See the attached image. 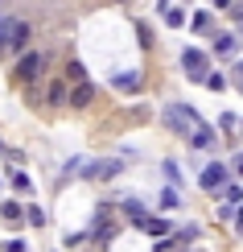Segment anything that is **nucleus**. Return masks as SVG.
<instances>
[{
	"label": "nucleus",
	"mask_w": 243,
	"mask_h": 252,
	"mask_svg": "<svg viewBox=\"0 0 243 252\" xmlns=\"http://www.w3.org/2000/svg\"><path fill=\"white\" fill-rule=\"evenodd\" d=\"M165 124L177 136H194V128H202V116H198L194 108H186V103H169L165 108Z\"/></svg>",
	"instance_id": "obj_1"
},
{
	"label": "nucleus",
	"mask_w": 243,
	"mask_h": 252,
	"mask_svg": "<svg viewBox=\"0 0 243 252\" xmlns=\"http://www.w3.org/2000/svg\"><path fill=\"white\" fill-rule=\"evenodd\" d=\"M41 75H46V58L41 54H25L17 62V83H37Z\"/></svg>",
	"instance_id": "obj_2"
},
{
	"label": "nucleus",
	"mask_w": 243,
	"mask_h": 252,
	"mask_svg": "<svg viewBox=\"0 0 243 252\" xmlns=\"http://www.w3.org/2000/svg\"><path fill=\"white\" fill-rule=\"evenodd\" d=\"M182 62H186V75L194 79V83H202V79L210 75V58L202 54V50H186V54H182Z\"/></svg>",
	"instance_id": "obj_3"
},
{
	"label": "nucleus",
	"mask_w": 243,
	"mask_h": 252,
	"mask_svg": "<svg viewBox=\"0 0 243 252\" xmlns=\"http://www.w3.org/2000/svg\"><path fill=\"white\" fill-rule=\"evenodd\" d=\"M95 99V87L91 83H75V91H66V103H75V108H87Z\"/></svg>",
	"instance_id": "obj_4"
},
{
	"label": "nucleus",
	"mask_w": 243,
	"mask_h": 252,
	"mask_svg": "<svg viewBox=\"0 0 243 252\" xmlns=\"http://www.w3.org/2000/svg\"><path fill=\"white\" fill-rule=\"evenodd\" d=\"M223 182H227V165H206L202 170V186L206 190H218Z\"/></svg>",
	"instance_id": "obj_5"
},
{
	"label": "nucleus",
	"mask_w": 243,
	"mask_h": 252,
	"mask_svg": "<svg viewBox=\"0 0 243 252\" xmlns=\"http://www.w3.org/2000/svg\"><path fill=\"white\" fill-rule=\"evenodd\" d=\"M189 141H194L198 149H215V132H210L206 124H202V128H194V136H189Z\"/></svg>",
	"instance_id": "obj_6"
},
{
	"label": "nucleus",
	"mask_w": 243,
	"mask_h": 252,
	"mask_svg": "<svg viewBox=\"0 0 243 252\" xmlns=\"http://www.w3.org/2000/svg\"><path fill=\"white\" fill-rule=\"evenodd\" d=\"M120 170H124L120 161H108V165H91L87 174H91V178H111V174H120Z\"/></svg>",
	"instance_id": "obj_7"
},
{
	"label": "nucleus",
	"mask_w": 243,
	"mask_h": 252,
	"mask_svg": "<svg viewBox=\"0 0 243 252\" xmlns=\"http://www.w3.org/2000/svg\"><path fill=\"white\" fill-rule=\"evenodd\" d=\"M144 232H149V236H169V232H173V223H165V219H149Z\"/></svg>",
	"instance_id": "obj_8"
},
{
	"label": "nucleus",
	"mask_w": 243,
	"mask_h": 252,
	"mask_svg": "<svg viewBox=\"0 0 243 252\" xmlns=\"http://www.w3.org/2000/svg\"><path fill=\"white\" fill-rule=\"evenodd\" d=\"M115 87L120 91H140V75H115Z\"/></svg>",
	"instance_id": "obj_9"
},
{
	"label": "nucleus",
	"mask_w": 243,
	"mask_h": 252,
	"mask_svg": "<svg viewBox=\"0 0 243 252\" xmlns=\"http://www.w3.org/2000/svg\"><path fill=\"white\" fill-rule=\"evenodd\" d=\"M194 29H198V33H215V21H210V13H198V17H194Z\"/></svg>",
	"instance_id": "obj_10"
},
{
	"label": "nucleus",
	"mask_w": 243,
	"mask_h": 252,
	"mask_svg": "<svg viewBox=\"0 0 243 252\" xmlns=\"http://www.w3.org/2000/svg\"><path fill=\"white\" fill-rule=\"evenodd\" d=\"M161 13H165L169 25H182V8H177V4H161Z\"/></svg>",
	"instance_id": "obj_11"
},
{
	"label": "nucleus",
	"mask_w": 243,
	"mask_h": 252,
	"mask_svg": "<svg viewBox=\"0 0 243 252\" xmlns=\"http://www.w3.org/2000/svg\"><path fill=\"white\" fill-rule=\"evenodd\" d=\"M215 46H218V54H231V50L239 46V37H231V33H223V37L215 41Z\"/></svg>",
	"instance_id": "obj_12"
},
{
	"label": "nucleus",
	"mask_w": 243,
	"mask_h": 252,
	"mask_svg": "<svg viewBox=\"0 0 243 252\" xmlns=\"http://www.w3.org/2000/svg\"><path fill=\"white\" fill-rule=\"evenodd\" d=\"M66 79H75V83H87V75H82V62H66Z\"/></svg>",
	"instance_id": "obj_13"
},
{
	"label": "nucleus",
	"mask_w": 243,
	"mask_h": 252,
	"mask_svg": "<svg viewBox=\"0 0 243 252\" xmlns=\"http://www.w3.org/2000/svg\"><path fill=\"white\" fill-rule=\"evenodd\" d=\"M50 103H66V87H62V83L50 87Z\"/></svg>",
	"instance_id": "obj_14"
},
{
	"label": "nucleus",
	"mask_w": 243,
	"mask_h": 252,
	"mask_svg": "<svg viewBox=\"0 0 243 252\" xmlns=\"http://www.w3.org/2000/svg\"><path fill=\"white\" fill-rule=\"evenodd\" d=\"M177 203H182V198H177V190H173V186H169V190L161 194V207H165V211H169V207H177Z\"/></svg>",
	"instance_id": "obj_15"
},
{
	"label": "nucleus",
	"mask_w": 243,
	"mask_h": 252,
	"mask_svg": "<svg viewBox=\"0 0 243 252\" xmlns=\"http://www.w3.org/2000/svg\"><path fill=\"white\" fill-rule=\"evenodd\" d=\"M198 236V227H182V232H177V240H173V244H189V240H194Z\"/></svg>",
	"instance_id": "obj_16"
},
{
	"label": "nucleus",
	"mask_w": 243,
	"mask_h": 252,
	"mask_svg": "<svg viewBox=\"0 0 243 252\" xmlns=\"http://www.w3.org/2000/svg\"><path fill=\"white\" fill-rule=\"evenodd\" d=\"M124 207H128V215H132V219H144V207L136 203V198H128V203H124Z\"/></svg>",
	"instance_id": "obj_17"
},
{
	"label": "nucleus",
	"mask_w": 243,
	"mask_h": 252,
	"mask_svg": "<svg viewBox=\"0 0 243 252\" xmlns=\"http://www.w3.org/2000/svg\"><path fill=\"white\" fill-rule=\"evenodd\" d=\"M25 215H29V223H37V227H41V223H46V215H41V211H37V207H29V211H25Z\"/></svg>",
	"instance_id": "obj_18"
},
{
	"label": "nucleus",
	"mask_w": 243,
	"mask_h": 252,
	"mask_svg": "<svg viewBox=\"0 0 243 252\" xmlns=\"http://www.w3.org/2000/svg\"><path fill=\"white\" fill-rule=\"evenodd\" d=\"M235 219H239V223H243V207H239V215H235Z\"/></svg>",
	"instance_id": "obj_19"
},
{
	"label": "nucleus",
	"mask_w": 243,
	"mask_h": 252,
	"mask_svg": "<svg viewBox=\"0 0 243 252\" xmlns=\"http://www.w3.org/2000/svg\"><path fill=\"white\" fill-rule=\"evenodd\" d=\"M239 75H243V62H239Z\"/></svg>",
	"instance_id": "obj_20"
},
{
	"label": "nucleus",
	"mask_w": 243,
	"mask_h": 252,
	"mask_svg": "<svg viewBox=\"0 0 243 252\" xmlns=\"http://www.w3.org/2000/svg\"><path fill=\"white\" fill-rule=\"evenodd\" d=\"M239 170H243V161H239Z\"/></svg>",
	"instance_id": "obj_21"
}]
</instances>
